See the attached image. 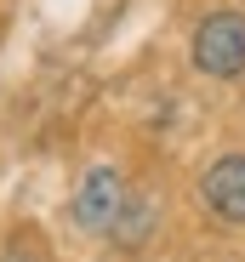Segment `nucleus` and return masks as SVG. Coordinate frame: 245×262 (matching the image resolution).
Listing matches in <instances>:
<instances>
[{"mask_svg": "<svg viewBox=\"0 0 245 262\" xmlns=\"http://www.w3.org/2000/svg\"><path fill=\"white\" fill-rule=\"evenodd\" d=\"M188 57L206 80H239L245 74V12H211L199 17Z\"/></svg>", "mask_w": 245, "mask_h": 262, "instance_id": "obj_1", "label": "nucleus"}, {"mask_svg": "<svg viewBox=\"0 0 245 262\" xmlns=\"http://www.w3.org/2000/svg\"><path fill=\"white\" fill-rule=\"evenodd\" d=\"M126 205H131V188H126V177H120L114 165H92L86 177L74 183V194H69V216H74V228H86V234H114Z\"/></svg>", "mask_w": 245, "mask_h": 262, "instance_id": "obj_2", "label": "nucleus"}, {"mask_svg": "<svg viewBox=\"0 0 245 262\" xmlns=\"http://www.w3.org/2000/svg\"><path fill=\"white\" fill-rule=\"evenodd\" d=\"M199 200L217 223L228 228H245V154H222L206 165V177H199Z\"/></svg>", "mask_w": 245, "mask_h": 262, "instance_id": "obj_3", "label": "nucleus"}, {"mask_svg": "<svg viewBox=\"0 0 245 262\" xmlns=\"http://www.w3.org/2000/svg\"><path fill=\"white\" fill-rule=\"evenodd\" d=\"M0 262H46V251H40L34 239H23V234H17V239L0 245Z\"/></svg>", "mask_w": 245, "mask_h": 262, "instance_id": "obj_4", "label": "nucleus"}]
</instances>
